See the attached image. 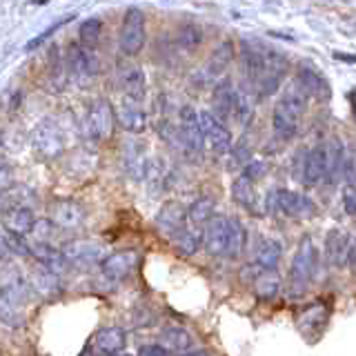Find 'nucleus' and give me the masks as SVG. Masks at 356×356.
<instances>
[{
  "mask_svg": "<svg viewBox=\"0 0 356 356\" xmlns=\"http://www.w3.org/2000/svg\"><path fill=\"white\" fill-rule=\"evenodd\" d=\"M241 67L250 92L259 94L261 98H270L285 81L289 72V58L281 49L248 38L241 42Z\"/></svg>",
  "mask_w": 356,
  "mask_h": 356,
  "instance_id": "nucleus-1",
  "label": "nucleus"
},
{
  "mask_svg": "<svg viewBox=\"0 0 356 356\" xmlns=\"http://www.w3.org/2000/svg\"><path fill=\"white\" fill-rule=\"evenodd\" d=\"M200 238H203V248L209 256L232 261L243 254L245 243H248V229L238 218L216 214L203 227Z\"/></svg>",
  "mask_w": 356,
  "mask_h": 356,
  "instance_id": "nucleus-2",
  "label": "nucleus"
},
{
  "mask_svg": "<svg viewBox=\"0 0 356 356\" xmlns=\"http://www.w3.org/2000/svg\"><path fill=\"white\" fill-rule=\"evenodd\" d=\"M307 103H309V98L300 92L294 83L283 89V94L278 98V103L274 105V111H272V127L278 138L289 140L296 136L305 111H307Z\"/></svg>",
  "mask_w": 356,
  "mask_h": 356,
  "instance_id": "nucleus-3",
  "label": "nucleus"
},
{
  "mask_svg": "<svg viewBox=\"0 0 356 356\" xmlns=\"http://www.w3.org/2000/svg\"><path fill=\"white\" fill-rule=\"evenodd\" d=\"M265 209L270 214L287 218H309L316 214V203L305 194L292 192L285 187H274L265 196Z\"/></svg>",
  "mask_w": 356,
  "mask_h": 356,
  "instance_id": "nucleus-4",
  "label": "nucleus"
},
{
  "mask_svg": "<svg viewBox=\"0 0 356 356\" xmlns=\"http://www.w3.org/2000/svg\"><path fill=\"white\" fill-rule=\"evenodd\" d=\"M314 274H316V245L312 241V236H303L292 259V267H289V292H292V296H303Z\"/></svg>",
  "mask_w": 356,
  "mask_h": 356,
  "instance_id": "nucleus-5",
  "label": "nucleus"
},
{
  "mask_svg": "<svg viewBox=\"0 0 356 356\" xmlns=\"http://www.w3.org/2000/svg\"><path fill=\"white\" fill-rule=\"evenodd\" d=\"M65 261L74 265V267H92L100 265L107 259L105 245L94 238H76V241H67L60 248Z\"/></svg>",
  "mask_w": 356,
  "mask_h": 356,
  "instance_id": "nucleus-6",
  "label": "nucleus"
},
{
  "mask_svg": "<svg viewBox=\"0 0 356 356\" xmlns=\"http://www.w3.org/2000/svg\"><path fill=\"white\" fill-rule=\"evenodd\" d=\"M120 51L125 56H136L145 44V14L138 7H129L122 16L118 33Z\"/></svg>",
  "mask_w": 356,
  "mask_h": 356,
  "instance_id": "nucleus-7",
  "label": "nucleus"
},
{
  "mask_svg": "<svg viewBox=\"0 0 356 356\" xmlns=\"http://www.w3.org/2000/svg\"><path fill=\"white\" fill-rule=\"evenodd\" d=\"M116 111L111 107L109 100L105 98H98L94 100L92 105H89V111H87V129H89V136L105 143L114 136L116 131Z\"/></svg>",
  "mask_w": 356,
  "mask_h": 356,
  "instance_id": "nucleus-8",
  "label": "nucleus"
},
{
  "mask_svg": "<svg viewBox=\"0 0 356 356\" xmlns=\"http://www.w3.org/2000/svg\"><path fill=\"white\" fill-rule=\"evenodd\" d=\"M294 85L307 98H314V100H318V103H325V100L332 98V85L327 81V76L312 63H300L298 65Z\"/></svg>",
  "mask_w": 356,
  "mask_h": 356,
  "instance_id": "nucleus-9",
  "label": "nucleus"
},
{
  "mask_svg": "<svg viewBox=\"0 0 356 356\" xmlns=\"http://www.w3.org/2000/svg\"><path fill=\"white\" fill-rule=\"evenodd\" d=\"M198 125H200V134H203V140L209 145L211 152L218 156H225L232 152L234 147L232 131L211 111H198Z\"/></svg>",
  "mask_w": 356,
  "mask_h": 356,
  "instance_id": "nucleus-10",
  "label": "nucleus"
},
{
  "mask_svg": "<svg viewBox=\"0 0 356 356\" xmlns=\"http://www.w3.org/2000/svg\"><path fill=\"white\" fill-rule=\"evenodd\" d=\"M178 131H181L183 140V154L185 156H200L205 147L203 134L198 125V111L192 105H183L178 109Z\"/></svg>",
  "mask_w": 356,
  "mask_h": 356,
  "instance_id": "nucleus-11",
  "label": "nucleus"
},
{
  "mask_svg": "<svg viewBox=\"0 0 356 356\" xmlns=\"http://www.w3.org/2000/svg\"><path fill=\"white\" fill-rule=\"evenodd\" d=\"M49 220L58 229H78L83 227V222L87 218V209L83 203H78L74 198H56L49 205Z\"/></svg>",
  "mask_w": 356,
  "mask_h": 356,
  "instance_id": "nucleus-12",
  "label": "nucleus"
},
{
  "mask_svg": "<svg viewBox=\"0 0 356 356\" xmlns=\"http://www.w3.org/2000/svg\"><path fill=\"white\" fill-rule=\"evenodd\" d=\"M325 174H327V143H318L312 149H305L300 183L305 187H316L321 183H325Z\"/></svg>",
  "mask_w": 356,
  "mask_h": 356,
  "instance_id": "nucleus-13",
  "label": "nucleus"
},
{
  "mask_svg": "<svg viewBox=\"0 0 356 356\" xmlns=\"http://www.w3.org/2000/svg\"><path fill=\"white\" fill-rule=\"evenodd\" d=\"M100 72L98 54L92 47H83L81 42H74L67 54V74L74 78H92Z\"/></svg>",
  "mask_w": 356,
  "mask_h": 356,
  "instance_id": "nucleus-14",
  "label": "nucleus"
},
{
  "mask_svg": "<svg viewBox=\"0 0 356 356\" xmlns=\"http://www.w3.org/2000/svg\"><path fill=\"white\" fill-rule=\"evenodd\" d=\"M116 111V122L129 131V134H140L147 129V111H145L140 100H134L129 96H122L118 105L114 107Z\"/></svg>",
  "mask_w": 356,
  "mask_h": 356,
  "instance_id": "nucleus-15",
  "label": "nucleus"
},
{
  "mask_svg": "<svg viewBox=\"0 0 356 356\" xmlns=\"http://www.w3.org/2000/svg\"><path fill=\"white\" fill-rule=\"evenodd\" d=\"M116 81H118V87L125 92V96H129L134 100H140L143 103L145 94H147V78H145V72L138 65H134L129 60L118 63Z\"/></svg>",
  "mask_w": 356,
  "mask_h": 356,
  "instance_id": "nucleus-16",
  "label": "nucleus"
},
{
  "mask_svg": "<svg viewBox=\"0 0 356 356\" xmlns=\"http://www.w3.org/2000/svg\"><path fill=\"white\" fill-rule=\"evenodd\" d=\"M33 147H36L38 154H42L44 159H58L65 149V143H63V134L60 129L54 125V122L44 120L42 125L36 127L33 131Z\"/></svg>",
  "mask_w": 356,
  "mask_h": 356,
  "instance_id": "nucleus-17",
  "label": "nucleus"
},
{
  "mask_svg": "<svg viewBox=\"0 0 356 356\" xmlns=\"http://www.w3.org/2000/svg\"><path fill=\"white\" fill-rule=\"evenodd\" d=\"M350 252H352V236L341 227H334L327 238H325V259L332 267L343 270L350 263Z\"/></svg>",
  "mask_w": 356,
  "mask_h": 356,
  "instance_id": "nucleus-18",
  "label": "nucleus"
},
{
  "mask_svg": "<svg viewBox=\"0 0 356 356\" xmlns=\"http://www.w3.org/2000/svg\"><path fill=\"white\" fill-rule=\"evenodd\" d=\"M238 98V87L234 85L229 78H220L214 85V92H211V105H214V114L220 122L232 120L234 114V105H236Z\"/></svg>",
  "mask_w": 356,
  "mask_h": 356,
  "instance_id": "nucleus-19",
  "label": "nucleus"
},
{
  "mask_svg": "<svg viewBox=\"0 0 356 356\" xmlns=\"http://www.w3.org/2000/svg\"><path fill=\"white\" fill-rule=\"evenodd\" d=\"M138 265V254L134 250H122V252H114L107 254V259L100 263V270L109 278V281H122L127 278Z\"/></svg>",
  "mask_w": 356,
  "mask_h": 356,
  "instance_id": "nucleus-20",
  "label": "nucleus"
},
{
  "mask_svg": "<svg viewBox=\"0 0 356 356\" xmlns=\"http://www.w3.org/2000/svg\"><path fill=\"white\" fill-rule=\"evenodd\" d=\"M154 222H156V229L165 234L167 238H172L176 232L187 227V209L181 203H176V200H167L159 214H156Z\"/></svg>",
  "mask_w": 356,
  "mask_h": 356,
  "instance_id": "nucleus-21",
  "label": "nucleus"
},
{
  "mask_svg": "<svg viewBox=\"0 0 356 356\" xmlns=\"http://www.w3.org/2000/svg\"><path fill=\"white\" fill-rule=\"evenodd\" d=\"M234 56H236V49H234V42L232 40H225V42H220L218 47L211 51L209 56V60L207 65L200 70V78H203V83H218L220 81V76L222 72L227 70V67L232 65L234 60Z\"/></svg>",
  "mask_w": 356,
  "mask_h": 356,
  "instance_id": "nucleus-22",
  "label": "nucleus"
},
{
  "mask_svg": "<svg viewBox=\"0 0 356 356\" xmlns=\"http://www.w3.org/2000/svg\"><path fill=\"white\" fill-rule=\"evenodd\" d=\"M122 167L129 174V178L134 181H143L145 178V170H147V154H145V147L138 140H127L122 145Z\"/></svg>",
  "mask_w": 356,
  "mask_h": 356,
  "instance_id": "nucleus-23",
  "label": "nucleus"
},
{
  "mask_svg": "<svg viewBox=\"0 0 356 356\" xmlns=\"http://www.w3.org/2000/svg\"><path fill=\"white\" fill-rule=\"evenodd\" d=\"M31 256L40 263V267H44V270L56 276H63L70 270V263L65 261L63 252L58 248H54V245H42V243L31 245Z\"/></svg>",
  "mask_w": 356,
  "mask_h": 356,
  "instance_id": "nucleus-24",
  "label": "nucleus"
},
{
  "mask_svg": "<svg viewBox=\"0 0 356 356\" xmlns=\"http://www.w3.org/2000/svg\"><path fill=\"white\" fill-rule=\"evenodd\" d=\"M214 216H216V203H214V198L200 196V198H196L194 203L187 207V227L194 229V232L200 229V234H203V227Z\"/></svg>",
  "mask_w": 356,
  "mask_h": 356,
  "instance_id": "nucleus-25",
  "label": "nucleus"
},
{
  "mask_svg": "<svg viewBox=\"0 0 356 356\" xmlns=\"http://www.w3.org/2000/svg\"><path fill=\"white\" fill-rule=\"evenodd\" d=\"M31 287H29V281H25L22 276L18 274H9L3 285H0V296L7 298L9 303H14L18 307H25L31 298Z\"/></svg>",
  "mask_w": 356,
  "mask_h": 356,
  "instance_id": "nucleus-26",
  "label": "nucleus"
},
{
  "mask_svg": "<svg viewBox=\"0 0 356 356\" xmlns=\"http://www.w3.org/2000/svg\"><path fill=\"white\" fill-rule=\"evenodd\" d=\"M3 222L7 227V234H14V236H27L33 229V218L29 207H9L3 216Z\"/></svg>",
  "mask_w": 356,
  "mask_h": 356,
  "instance_id": "nucleus-27",
  "label": "nucleus"
},
{
  "mask_svg": "<svg viewBox=\"0 0 356 356\" xmlns=\"http://www.w3.org/2000/svg\"><path fill=\"white\" fill-rule=\"evenodd\" d=\"M29 287H31V292H36L40 298L51 300L60 294V276L47 272L44 267H38V270L31 272Z\"/></svg>",
  "mask_w": 356,
  "mask_h": 356,
  "instance_id": "nucleus-28",
  "label": "nucleus"
},
{
  "mask_svg": "<svg viewBox=\"0 0 356 356\" xmlns=\"http://www.w3.org/2000/svg\"><path fill=\"white\" fill-rule=\"evenodd\" d=\"M125 343H127V337L122 327L109 325L96 332V348L98 352H103V356H116L118 352H122Z\"/></svg>",
  "mask_w": 356,
  "mask_h": 356,
  "instance_id": "nucleus-29",
  "label": "nucleus"
},
{
  "mask_svg": "<svg viewBox=\"0 0 356 356\" xmlns=\"http://www.w3.org/2000/svg\"><path fill=\"white\" fill-rule=\"evenodd\" d=\"M254 294L261 300H274L283 289V276L278 274V270H267L259 272L254 278Z\"/></svg>",
  "mask_w": 356,
  "mask_h": 356,
  "instance_id": "nucleus-30",
  "label": "nucleus"
},
{
  "mask_svg": "<svg viewBox=\"0 0 356 356\" xmlns=\"http://www.w3.org/2000/svg\"><path fill=\"white\" fill-rule=\"evenodd\" d=\"M281 254H283V245L276 238H263L259 250H256L254 263L259 267V272H267V270H276V265L281 263Z\"/></svg>",
  "mask_w": 356,
  "mask_h": 356,
  "instance_id": "nucleus-31",
  "label": "nucleus"
},
{
  "mask_svg": "<svg viewBox=\"0 0 356 356\" xmlns=\"http://www.w3.org/2000/svg\"><path fill=\"white\" fill-rule=\"evenodd\" d=\"M232 198L238 207L252 211V214H259V196H256V187L245 176H238L236 181L232 183Z\"/></svg>",
  "mask_w": 356,
  "mask_h": 356,
  "instance_id": "nucleus-32",
  "label": "nucleus"
},
{
  "mask_svg": "<svg viewBox=\"0 0 356 356\" xmlns=\"http://www.w3.org/2000/svg\"><path fill=\"white\" fill-rule=\"evenodd\" d=\"M161 348H165L167 352H176V354H185L192 350V334H189L185 327L178 325H170L161 332Z\"/></svg>",
  "mask_w": 356,
  "mask_h": 356,
  "instance_id": "nucleus-33",
  "label": "nucleus"
},
{
  "mask_svg": "<svg viewBox=\"0 0 356 356\" xmlns=\"http://www.w3.org/2000/svg\"><path fill=\"white\" fill-rule=\"evenodd\" d=\"M343 163H345L343 143L339 138H330L327 140V174H325L327 185H337L343 178Z\"/></svg>",
  "mask_w": 356,
  "mask_h": 356,
  "instance_id": "nucleus-34",
  "label": "nucleus"
},
{
  "mask_svg": "<svg viewBox=\"0 0 356 356\" xmlns=\"http://www.w3.org/2000/svg\"><path fill=\"white\" fill-rule=\"evenodd\" d=\"M203 40H205L203 27L196 25V22H185L176 31V47L185 54H194L203 44Z\"/></svg>",
  "mask_w": 356,
  "mask_h": 356,
  "instance_id": "nucleus-35",
  "label": "nucleus"
},
{
  "mask_svg": "<svg viewBox=\"0 0 356 356\" xmlns=\"http://www.w3.org/2000/svg\"><path fill=\"white\" fill-rule=\"evenodd\" d=\"M172 243V248L185 256V259H189V256H194L198 252V248L203 245V238H200V232H194V229H189V227H183L181 232H176L174 236L170 238Z\"/></svg>",
  "mask_w": 356,
  "mask_h": 356,
  "instance_id": "nucleus-36",
  "label": "nucleus"
},
{
  "mask_svg": "<svg viewBox=\"0 0 356 356\" xmlns=\"http://www.w3.org/2000/svg\"><path fill=\"white\" fill-rule=\"evenodd\" d=\"M143 181H145V185H147V189H149V194H152V196H159V194L163 192L165 181H167V167H165V163L159 159V156H154V159H149Z\"/></svg>",
  "mask_w": 356,
  "mask_h": 356,
  "instance_id": "nucleus-37",
  "label": "nucleus"
},
{
  "mask_svg": "<svg viewBox=\"0 0 356 356\" xmlns=\"http://www.w3.org/2000/svg\"><path fill=\"white\" fill-rule=\"evenodd\" d=\"M0 323L11 330H18L25 325V314H22V307L9 303L7 298L0 296Z\"/></svg>",
  "mask_w": 356,
  "mask_h": 356,
  "instance_id": "nucleus-38",
  "label": "nucleus"
},
{
  "mask_svg": "<svg viewBox=\"0 0 356 356\" xmlns=\"http://www.w3.org/2000/svg\"><path fill=\"white\" fill-rule=\"evenodd\" d=\"M100 31H103V22L98 18H89L85 20L81 29H78V38H81V44L83 47H92L96 49V44L100 40Z\"/></svg>",
  "mask_w": 356,
  "mask_h": 356,
  "instance_id": "nucleus-39",
  "label": "nucleus"
},
{
  "mask_svg": "<svg viewBox=\"0 0 356 356\" xmlns=\"http://www.w3.org/2000/svg\"><path fill=\"white\" fill-rule=\"evenodd\" d=\"M343 181L348 183V187H356V145H350V147H345Z\"/></svg>",
  "mask_w": 356,
  "mask_h": 356,
  "instance_id": "nucleus-40",
  "label": "nucleus"
},
{
  "mask_svg": "<svg viewBox=\"0 0 356 356\" xmlns=\"http://www.w3.org/2000/svg\"><path fill=\"white\" fill-rule=\"evenodd\" d=\"M56 227L51 220H47V218H40V220H36L33 222V229H31V234L36 236V243H42V245H51V238H54V234H56Z\"/></svg>",
  "mask_w": 356,
  "mask_h": 356,
  "instance_id": "nucleus-41",
  "label": "nucleus"
},
{
  "mask_svg": "<svg viewBox=\"0 0 356 356\" xmlns=\"http://www.w3.org/2000/svg\"><path fill=\"white\" fill-rule=\"evenodd\" d=\"M74 16H76V14H70V16H65L63 20H58V22H54V25H51L49 29H44L42 33H38V36H36V38H31V40H29V42L25 44V51H33V49H36V47H40V44H42L44 40H47V38L51 36V33H54V31H58V29H60V27L65 25V22H70V20H72Z\"/></svg>",
  "mask_w": 356,
  "mask_h": 356,
  "instance_id": "nucleus-42",
  "label": "nucleus"
},
{
  "mask_svg": "<svg viewBox=\"0 0 356 356\" xmlns=\"http://www.w3.org/2000/svg\"><path fill=\"white\" fill-rule=\"evenodd\" d=\"M265 172H267V165H265V161H256V159H252L248 165L243 167V174L241 176H245L248 181H259V178H263L265 176Z\"/></svg>",
  "mask_w": 356,
  "mask_h": 356,
  "instance_id": "nucleus-43",
  "label": "nucleus"
},
{
  "mask_svg": "<svg viewBox=\"0 0 356 356\" xmlns=\"http://www.w3.org/2000/svg\"><path fill=\"white\" fill-rule=\"evenodd\" d=\"M7 243H9V250L11 254H18V256H31V245L22 238V236H14V234H7Z\"/></svg>",
  "mask_w": 356,
  "mask_h": 356,
  "instance_id": "nucleus-44",
  "label": "nucleus"
},
{
  "mask_svg": "<svg viewBox=\"0 0 356 356\" xmlns=\"http://www.w3.org/2000/svg\"><path fill=\"white\" fill-rule=\"evenodd\" d=\"M14 185V170L7 161H0V192H7Z\"/></svg>",
  "mask_w": 356,
  "mask_h": 356,
  "instance_id": "nucleus-45",
  "label": "nucleus"
},
{
  "mask_svg": "<svg viewBox=\"0 0 356 356\" xmlns=\"http://www.w3.org/2000/svg\"><path fill=\"white\" fill-rule=\"evenodd\" d=\"M343 207L350 216H356V187H348L343 194Z\"/></svg>",
  "mask_w": 356,
  "mask_h": 356,
  "instance_id": "nucleus-46",
  "label": "nucleus"
},
{
  "mask_svg": "<svg viewBox=\"0 0 356 356\" xmlns=\"http://www.w3.org/2000/svg\"><path fill=\"white\" fill-rule=\"evenodd\" d=\"M138 356H172V354L165 348H161V345H145V348H140Z\"/></svg>",
  "mask_w": 356,
  "mask_h": 356,
  "instance_id": "nucleus-47",
  "label": "nucleus"
},
{
  "mask_svg": "<svg viewBox=\"0 0 356 356\" xmlns=\"http://www.w3.org/2000/svg\"><path fill=\"white\" fill-rule=\"evenodd\" d=\"M11 259V250L7 243V234L0 232V261H9Z\"/></svg>",
  "mask_w": 356,
  "mask_h": 356,
  "instance_id": "nucleus-48",
  "label": "nucleus"
},
{
  "mask_svg": "<svg viewBox=\"0 0 356 356\" xmlns=\"http://www.w3.org/2000/svg\"><path fill=\"white\" fill-rule=\"evenodd\" d=\"M348 267L356 274V236H352V252H350V263H348Z\"/></svg>",
  "mask_w": 356,
  "mask_h": 356,
  "instance_id": "nucleus-49",
  "label": "nucleus"
},
{
  "mask_svg": "<svg viewBox=\"0 0 356 356\" xmlns=\"http://www.w3.org/2000/svg\"><path fill=\"white\" fill-rule=\"evenodd\" d=\"M348 100H350V109H352V116L356 120V87L352 89V92L348 94Z\"/></svg>",
  "mask_w": 356,
  "mask_h": 356,
  "instance_id": "nucleus-50",
  "label": "nucleus"
},
{
  "mask_svg": "<svg viewBox=\"0 0 356 356\" xmlns=\"http://www.w3.org/2000/svg\"><path fill=\"white\" fill-rule=\"evenodd\" d=\"M178 356H209V352H205V350H189V352L178 354Z\"/></svg>",
  "mask_w": 356,
  "mask_h": 356,
  "instance_id": "nucleus-51",
  "label": "nucleus"
},
{
  "mask_svg": "<svg viewBox=\"0 0 356 356\" xmlns=\"http://www.w3.org/2000/svg\"><path fill=\"white\" fill-rule=\"evenodd\" d=\"M81 356H96V354H94V352H92V350H89V348H85V350H83V354H81Z\"/></svg>",
  "mask_w": 356,
  "mask_h": 356,
  "instance_id": "nucleus-52",
  "label": "nucleus"
},
{
  "mask_svg": "<svg viewBox=\"0 0 356 356\" xmlns=\"http://www.w3.org/2000/svg\"><path fill=\"white\" fill-rule=\"evenodd\" d=\"M0 205H3V198H0Z\"/></svg>",
  "mask_w": 356,
  "mask_h": 356,
  "instance_id": "nucleus-53",
  "label": "nucleus"
},
{
  "mask_svg": "<svg viewBox=\"0 0 356 356\" xmlns=\"http://www.w3.org/2000/svg\"><path fill=\"white\" fill-rule=\"evenodd\" d=\"M118 356H120V354H118ZM122 356H129V354H122Z\"/></svg>",
  "mask_w": 356,
  "mask_h": 356,
  "instance_id": "nucleus-54",
  "label": "nucleus"
}]
</instances>
